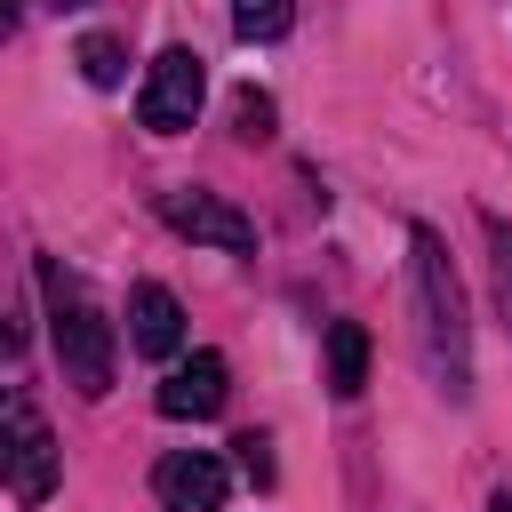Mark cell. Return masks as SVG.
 <instances>
[{
	"label": "cell",
	"mask_w": 512,
	"mask_h": 512,
	"mask_svg": "<svg viewBox=\"0 0 512 512\" xmlns=\"http://www.w3.org/2000/svg\"><path fill=\"white\" fill-rule=\"evenodd\" d=\"M128 344L144 360H176L184 352V304H176V288L136 280V296H128Z\"/></svg>",
	"instance_id": "cell-8"
},
{
	"label": "cell",
	"mask_w": 512,
	"mask_h": 512,
	"mask_svg": "<svg viewBox=\"0 0 512 512\" xmlns=\"http://www.w3.org/2000/svg\"><path fill=\"white\" fill-rule=\"evenodd\" d=\"M232 120H240V136H248V144H264V136H272V96L240 88V96H232Z\"/></svg>",
	"instance_id": "cell-13"
},
{
	"label": "cell",
	"mask_w": 512,
	"mask_h": 512,
	"mask_svg": "<svg viewBox=\"0 0 512 512\" xmlns=\"http://www.w3.org/2000/svg\"><path fill=\"white\" fill-rule=\"evenodd\" d=\"M488 512H512V488H496V496H488Z\"/></svg>",
	"instance_id": "cell-15"
},
{
	"label": "cell",
	"mask_w": 512,
	"mask_h": 512,
	"mask_svg": "<svg viewBox=\"0 0 512 512\" xmlns=\"http://www.w3.org/2000/svg\"><path fill=\"white\" fill-rule=\"evenodd\" d=\"M368 384V328L360 320H328V392L352 400Z\"/></svg>",
	"instance_id": "cell-9"
},
{
	"label": "cell",
	"mask_w": 512,
	"mask_h": 512,
	"mask_svg": "<svg viewBox=\"0 0 512 512\" xmlns=\"http://www.w3.org/2000/svg\"><path fill=\"white\" fill-rule=\"evenodd\" d=\"M408 248H416V304H424L432 368L448 376V400H464V392H472V344H464V288H456V264H448V248H440L432 224H416Z\"/></svg>",
	"instance_id": "cell-2"
},
{
	"label": "cell",
	"mask_w": 512,
	"mask_h": 512,
	"mask_svg": "<svg viewBox=\"0 0 512 512\" xmlns=\"http://www.w3.org/2000/svg\"><path fill=\"white\" fill-rule=\"evenodd\" d=\"M232 32L240 40H280L288 32V0H232Z\"/></svg>",
	"instance_id": "cell-11"
},
{
	"label": "cell",
	"mask_w": 512,
	"mask_h": 512,
	"mask_svg": "<svg viewBox=\"0 0 512 512\" xmlns=\"http://www.w3.org/2000/svg\"><path fill=\"white\" fill-rule=\"evenodd\" d=\"M480 232H488V264H496V304L512 312V224H504V216H488Z\"/></svg>",
	"instance_id": "cell-12"
},
{
	"label": "cell",
	"mask_w": 512,
	"mask_h": 512,
	"mask_svg": "<svg viewBox=\"0 0 512 512\" xmlns=\"http://www.w3.org/2000/svg\"><path fill=\"white\" fill-rule=\"evenodd\" d=\"M72 64H80V72H88L96 88H120V72H128V48H120L112 32H88V40L72 48Z\"/></svg>",
	"instance_id": "cell-10"
},
{
	"label": "cell",
	"mask_w": 512,
	"mask_h": 512,
	"mask_svg": "<svg viewBox=\"0 0 512 512\" xmlns=\"http://www.w3.org/2000/svg\"><path fill=\"white\" fill-rule=\"evenodd\" d=\"M232 448H240V472H248V480L264 488V480H272V440H264V432H240Z\"/></svg>",
	"instance_id": "cell-14"
},
{
	"label": "cell",
	"mask_w": 512,
	"mask_h": 512,
	"mask_svg": "<svg viewBox=\"0 0 512 512\" xmlns=\"http://www.w3.org/2000/svg\"><path fill=\"white\" fill-rule=\"evenodd\" d=\"M40 296H48V336H56L64 384L88 392V400H104V392H112V320L88 304V288H80L56 256H40Z\"/></svg>",
	"instance_id": "cell-1"
},
{
	"label": "cell",
	"mask_w": 512,
	"mask_h": 512,
	"mask_svg": "<svg viewBox=\"0 0 512 512\" xmlns=\"http://www.w3.org/2000/svg\"><path fill=\"white\" fill-rule=\"evenodd\" d=\"M160 216H168L184 240H208V248H224V256H256V216H240L224 192L176 184V192H160Z\"/></svg>",
	"instance_id": "cell-4"
},
{
	"label": "cell",
	"mask_w": 512,
	"mask_h": 512,
	"mask_svg": "<svg viewBox=\"0 0 512 512\" xmlns=\"http://www.w3.org/2000/svg\"><path fill=\"white\" fill-rule=\"evenodd\" d=\"M56 8H80V0H56Z\"/></svg>",
	"instance_id": "cell-16"
},
{
	"label": "cell",
	"mask_w": 512,
	"mask_h": 512,
	"mask_svg": "<svg viewBox=\"0 0 512 512\" xmlns=\"http://www.w3.org/2000/svg\"><path fill=\"white\" fill-rule=\"evenodd\" d=\"M224 392H232L224 352H192V360H176V368L160 376L152 408H160V416H176V424H200V416H216V408H224Z\"/></svg>",
	"instance_id": "cell-7"
},
{
	"label": "cell",
	"mask_w": 512,
	"mask_h": 512,
	"mask_svg": "<svg viewBox=\"0 0 512 512\" xmlns=\"http://www.w3.org/2000/svg\"><path fill=\"white\" fill-rule=\"evenodd\" d=\"M152 496H160V512H224V456L168 448L152 464Z\"/></svg>",
	"instance_id": "cell-6"
},
{
	"label": "cell",
	"mask_w": 512,
	"mask_h": 512,
	"mask_svg": "<svg viewBox=\"0 0 512 512\" xmlns=\"http://www.w3.org/2000/svg\"><path fill=\"white\" fill-rule=\"evenodd\" d=\"M56 472H64V456H56L48 424L24 400H8V496L16 504H48L56 496Z\"/></svg>",
	"instance_id": "cell-5"
},
{
	"label": "cell",
	"mask_w": 512,
	"mask_h": 512,
	"mask_svg": "<svg viewBox=\"0 0 512 512\" xmlns=\"http://www.w3.org/2000/svg\"><path fill=\"white\" fill-rule=\"evenodd\" d=\"M200 96H208L200 56H192V48H160V56H152V72H144L136 120H144L152 136H184V128H192V112H200Z\"/></svg>",
	"instance_id": "cell-3"
}]
</instances>
